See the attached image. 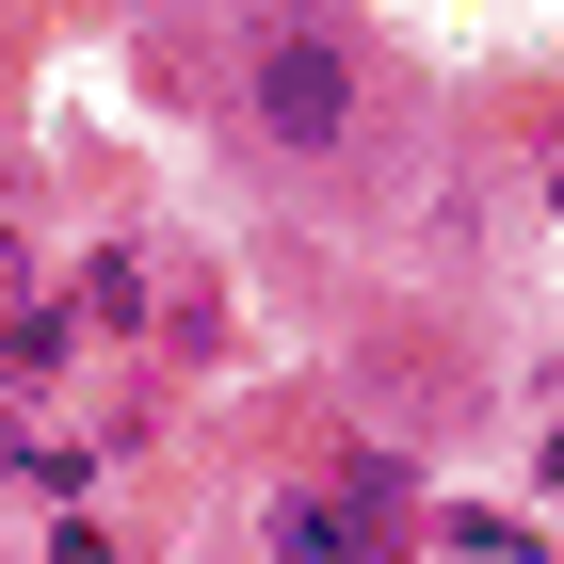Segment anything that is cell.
<instances>
[{
  "label": "cell",
  "mask_w": 564,
  "mask_h": 564,
  "mask_svg": "<svg viewBox=\"0 0 564 564\" xmlns=\"http://www.w3.org/2000/svg\"><path fill=\"white\" fill-rule=\"evenodd\" d=\"M242 113H259V145H291V162L355 145V48H339V17H274V33L242 48Z\"/></svg>",
  "instance_id": "obj_1"
},
{
  "label": "cell",
  "mask_w": 564,
  "mask_h": 564,
  "mask_svg": "<svg viewBox=\"0 0 564 564\" xmlns=\"http://www.w3.org/2000/svg\"><path fill=\"white\" fill-rule=\"evenodd\" d=\"M274 564H371L339 500H274Z\"/></svg>",
  "instance_id": "obj_2"
}]
</instances>
